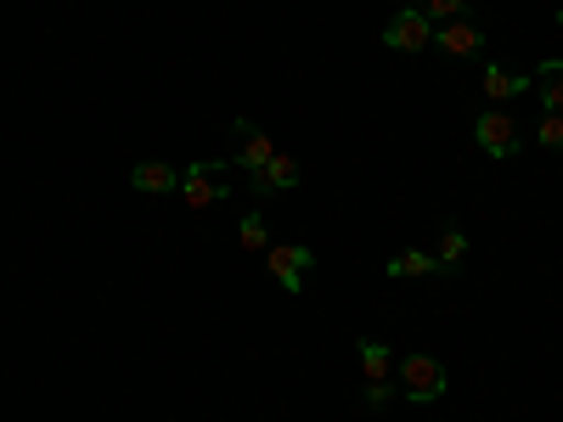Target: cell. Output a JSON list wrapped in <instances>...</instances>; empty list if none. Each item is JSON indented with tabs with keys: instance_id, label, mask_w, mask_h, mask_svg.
<instances>
[{
	"instance_id": "obj_8",
	"label": "cell",
	"mask_w": 563,
	"mask_h": 422,
	"mask_svg": "<svg viewBox=\"0 0 563 422\" xmlns=\"http://www.w3.org/2000/svg\"><path fill=\"white\" fill-rule=\"evenodd\" d=\"M130 186H135L141 198H169V192H180V169L147 158V164H135V169H130Z\"/></svg>"
},
{
	"instance_id": "obj_6",
	"label": "cell",
	"mask_w": 563,
	"mask_h": 422,
	"mask_svg": "<svg viewBox=\"0 0 563 422\" xmlns=\"http://www.w3.org/2000/svg\"><path fill=\"white\" fill-rule=\"evenodd\" d=\"M231 135H238V164H231V169H260V164H271L276 158V141L260 130V124H249V119H238V124H231Z\"/></svg>"
},
{
	"instance_id": "obj_19",
	"label": "cell",
	"mask_w": 563,
	"mask_h": 422,
	"mask_svg": "<svg viewBox=\"0 0 563 422\" xmlns=\"http://www.w3.org/2000/svg\"><path fill=\"white\" fill-rule=\"evenodd\" d=\"M558 29H563V12H558Z\"/></svg>"
},
{
	"instance_id": "obj_18",
	"label": "cell",
	"mask_w": 563,
	"mask_h": 422,
	"mask_svg": "<svg viewBox=\"0 0 563 422\" xmlns=\"http://www.w3.org/2000/svg\"><path fill=\"white\" fill-rule=\"evenodd\" d=\"M389 395H395L389 384H366V406H372V411H384V406H389Z\"/></svg>"
},
{
	"instance_id": "obj_16",
	"label": "cell",
	"mask_w": 563,
	"mask_h": 422,
	"mask_svg": "<svg viewBox=\"0 0 563 422\" xmlns=\"http://www.w3.org/2000/svg\"><path fill=\"white\" fill-rule=\"evenodd\" d=\"M411 7L429 18V23H451V18H467V0H411Z\"/></svg>"
},
{
	"instance_id": "obj_17",
	"label": "cell",
	"mask_w": 563,
	"mask_h": 422,
	"mask_svg": "<svg viewBox=\"0 0 563 422\" xmlns=\"http://www.w3.org/2000/svg\"><path fill=\"white\" fill-rule=\"evenodd\" d=\"M536 141L547 153H563V113H547L541 124H536Z\"/></svg>"
},
{
	"instance_id": "obj_2",
	"label": "cell",
	"mask_w": 563,
	"mask_h": 422,
	"mask_svg": "<svg viewBox=\"0 0 563 422\" xmlns=\"http://www.w3.org/2000/svg\"><path fill=\"white\" fill-rule=\"evenodd\" d=\"M395 378H400V389H406V400L411 406H434L440 395H445V360H434V355H406V360H395Z\"/></svg>"
},
{
	"instance_id": "obj_10",
	"label": "cell",
	"mask_w": 563,
	"mask_h": 422,
	"mask_svg": "<svg viewBox=\"0 0 563 422\" xmlns=\"http://www.w3.org/2000/svg\"><path fill=\"white\" fill-rule=\"evenodd\" d=\"M355 349H361V378H366V384H389V378H395V355H389V344L361 338Z\"/></svg>"
},
{
	"instance_id": "obj_3",
	"label": "cell",
	"mask_w": 563,
	"mask_h": 422,
	"mask_svg": "<svg viewBox=\"0 0 563 422\" xmlns=\"http://www.w3.org/2000/svg\"><path fill=\"white\" fill-rule=\"evenodd\" d=\"M310 265H316V254H310L305 243H276V248H265V270H271L288 293L305 288V270H310Z\"/></svg>"
},
{
	"instance_id": "obj_9",
	"label": "cell",
	"mask_w": 563,
	"mask_h": 422,
	"mask_svg": "<svg viewBox=\"0 0 563 422\" xmlns=\"http://www.w3.org/2000/svg\"><path fill=\"white\" fill-rule=\"evenodd\" d=\"M434 45H440L445 57H474L479 45H485V34H479L474 23H467V18H451L445 29H434Z\"/></svg>"
},
{
	"instance_id": "obj_14",
	"label": "cell",
	"mask_w": 563,
	"mask_h": 422,
	"mask_svg": "<svg viewBox=\"0 0 563 422\" xmlns=\"http://www.w3.org/2000/svg\"><path fill=\"white\" fill-rule=\"evenodd\" d=\"M389 276L395 281H406V276H440V265H434V254H422V248H400L389 259Z\"/></svg>"
},
{
	"instance_id": "obj_1",
	"label": "cell",
	"mask_w": 563,
	"mask_h": 422,
	"mask_svg": "<svg viewBox=\"0 0 563 422\" xmlns=\"http://www.w3.org/2000/svg\"><path fill=\"white\" fill-rule=\"evenodd\" d=\"M180 198L186 209H214L231 198V164L225 158H203L192 169H180Z\"/></svg>"
},
{
	"instance_id": "obj_5",
	"label": "cell",
	"mask_w": 563,
	"mask_h": 422,
	"mask_svg": "<svg viewBox=\"0 0 563 422\" xmlns=\"http://www.w3.org/2000/svg\"><path fill=\"white\" fill-rule=\"evenodd\" d=\"M474 135H479V147H485L490 158H512V153H519V130H512V119H507L501 108H490V113H479V124H474Z\"/></svg>"
},
{
	"instance_id": "obj_12",
	"label": "cell",
	"mask_w": 563,
	"mask_h": 422,
	"mask_svg": "<svg viewBox=\"0 0 563 422\" xmlns=\"http://www.w3.org/2000/svg\"><path fill=\"white\" fill-rule=\"evenodd\" d=\"M519 90H530L525 74H512L507 63H490V68H485V97H490V102H507V97H519Z\"/></svg>"
},
{
	"instance_id": "obj_13",
	"label": "cell",
	"mask_w": 563,
	"mask_h": 422,
	"mask_svg": "<svg viewBox=\"0 0 563 422\" xmlns=\"http://www.w3.org/2000/svg\"><path fill=\"white\" fill-rule=\"evenodd\" d=\"M462 259H467V237H462V225H445V231H440V248H434V265H440V276L462 270Z\"/></svg>"
},
{
	"instance_id": "obj_7",
	"label": "cell",
	"mask_w": 563,
	"mask_h": 422,
	"mask_svg": "<svg viewBox=\"0 0 563 422\" xmlns=\"http://www.w3.org/2000/svg\"><path fill=\"white\" fill-rule=\"evenodd\" d=\"M249 186H254V198H276V192H294V186H299V164H294L288 153H276L271 164H260V169L249 175Z\"/></svg>"
},
{
	"instance_id": "obj_11",
	"label": "cell",
	"mask_w": 563,
	"mask_h": 422,
	"mask_svg": "<svg viewBox=\"0 0 563 422\" xmlns=\"http://www.w3.org/2000/svg\"><path fill=\"white\" fill-rule=\"evenodd\" d=\"M530 85L541 90V108H547V113H563V57H547V63L530 74Z\"/></svg>"
},
{
	"instance_id": "obj_15",
	"label": "cell",
	"mask_w": 563,
	"mask_h": 422,
	"mask_svg": "<svg viewBox=\"0 0 563 422\" xmlns=\"http://www.w3.org/2000/svg\"><path fill=\"white\" fill-rule=\"evenodd\" d=\"M238 243H243L249 254H265V248H271V231H265V214H243V225H238Z\"/></svg>"
},
{
	"instance_id": "obj_4",
	"label": "cell",
	"mask_w": 563,
	"mask_h": 422,
	"mask_svg": "<svg viewBox=\"0 0 563 422\" xmlns=\"http://www.w3.org/2000/svg\"><path fill=\"white\" fill-rule=\"evenodd\" d=\"M384 45H389V52H422V45H434V23L429 18H422L417 7H406V12H395L389 18V29H384Z\"/></svg>"
}]
</instances>
